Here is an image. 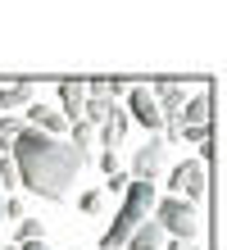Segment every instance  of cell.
Returning <instances> with one entry per match:
<instances>
[{
    "mask_svg": "<svg viewBox=\"0 0 227 250\" xmlns=\"http://www.w3.org/2000/svg\"><path fill=\"white\" fill-rule=\"evenodd\" d=\"M14 164H19V187H27L32 196L41 200H68L73 196V182H78V173L86 168V150H78L73 141H59V137H45V132L27 127L14 137L9 146Z\"/></svg>",
    "mask_w": 227,
    "mask_h": 250,
    "instance_id": "obj_1",
    "label": "cell"
},
{
    "mask_svg": "<svg viewBox=\"0 0 227 250\" xmlns=\"http://www.w3.org/2000/svg\"><path fill=\"white\" fill-rule=\"evenodd\" d=\"M155 209V182H141V178H127L123 187V205H118L109 232L100 237V250H123V241L132 237L136 223H145V214Z\"/></svg>",
    "mask_w": 227,
    "mask_h": 250,
    "instance_id": "obj_2",
    "label": "cell"
},
{
    "mask_svg": "<svg viewBox=\"0 0 227 250\" xmlns=\"http://www.w3.org/2000/svg\"><path fill=\"white\" fill-rule=\"evenodd\" d=\"M155 223L164 232H173L177 241H191L200 237V209L182 196H168V200H155Z\"/></svg>",
    "mask_w": 227,
    "mask_h": 250,
    "instance_id": "obj_3",
    "label": "cell"
},
{
    "mask_svg": "<svg viewBox=\"0 0 227 250\" xmlns=\"http://www.w3.org/2000/svg\"><path fill=\"white\" fill-rule=\"evenodd\" d=\"M168 187H173V196H182V200H205V159H182V164L168 173Z\"/></svg>",
    "mask_w": 227,
    "mask_h": 250,
    "instance_id": "obj_4",
    "label": "cell"
},
{
    "mask_svg": "<svg viewBox=\"0 0 227 250\" xmlns=\"http://www.w3.org/2000/svg\"><path fill=\"white\" fill-rule=\"evenodd\" d=\"M127 119H136V123H141V127H150V132H159L164 127V114H159V105H155V96H150V86H141V82H132L127 86Z\"/></svg>",
    "mask_w": 227,
    "mask_h": 250,
    "instance_id": "obj_5",
    "label": "cell"
},
{
    "mask_svg": "<svg viewBox=\"0 0 227 250\" xmlns=\"http://www.w3.org/2000/svg\"><path fill=\"white\" fill-rule=\"evenodd\" d=\"M164 164H168V146H164V137L155 132L141 150L132 155V178H141V182H155L159 173H164Z\"/></svg>",
    "mask_w": 227,
    "mask_h": 250,
    "instance_id": "obj_6",
    "label": "cell"
},
{
    "mask_svg": "<svg viewBox=\"0 0 227 250\" xmlns=\"http://www.w3.org/2000/svg\"><path fill=\"white\" fill-rule=\"evenodd\" d=\"M127 123H132V119H127V109L114 100V105H109V114H104V119L96 123V137H100V146H104V150L123 146V137H127Z\"/></svg>",
    "mask_w": 227,
    "mask_h": 250,
    "instance_id": "obj_7",
    "label": "cell"
},
{
    "mask_svg": "<svg viewBox=\"0 0 227 250\" xmlns=\"http://www.w3.org/2000/svg\"><path fill=\"white\" fill-rule=\"evenodd\" d=\"M59 91V114L73 123V119H82V109H86V82H78V78H64L55 86Z\"/></svg>",
    "mask_w": 227,
    "mask_h": 250,
    "instance_id": "obj_8",
    "label": "cell"
},
{
    "mask_svg": "<svg viewBox=\"0 0 227 250\" xmlns=\"http://www.w3.org/2000/svg\"><path fill=\"white\" fill-rule=\"evenodd\" d=\"M23 114H27V127L45 132V137H59V132L68 127V119H64L59 109H50V105H37V100H32V105H27Z\"/></svg>",
    "mask_w": 227,
    "mask_h": 250,
    "instance_id": "obj_9",
    "label": "cell"
},
{
    "mask_svg": "<svg viewBox=\"0 0 227 250\" xmlns=\"http://www.w3.org/2000/svg\"><path fill=\"white\" fill-rule=\"evenodd\" d=\"M37 100V86L32 82H5L0 86V114H19V109H27Z\"/></svg>",
    "mask_w": 227,
    "mask_h": 250,
    "instance_id": "obj_10",
    "label": "cell"
},
{
    "mask_svg": "<svg viewBox=\"0 0 227 250\" xmlns=\"http://www.w3.org/2000/svg\"><path fill=\"white\" fill-rule=\"evenodd\" d=\"M150 96H155V105H159V114H164V119H177L182 100H186L182 82H155V86H150Z\"/></svg>",
    "mask_w": 227,
    "mask_h": 250,
    "instance_id": "obj_11",
    "label": "cell"
},
{
    "mask_svg": "<svg viewBox=\"0 0 227 250\" xmlns=\"http://www.w3.org/2000/svg\"><path fill=\"white\" fill-rule=\"evenodd\" d=\"M209 114H214V100H209V86H200L191 100H182L177 123H209Z\"/></svg>",
    "mask_w": 227,
    "mask_h": 250,
    "instance_id": "obj_12",
    "label": "cell"
},
{
    "mask_svg": "<svg viewBox=\"0 0 227 250\" xmlns=\"http://www.w3.org/2000/svg\"><path fill=\"white\" fill-rule=\"evenodd\" d=\"M164 246V228L155 223V218H145V223L132 228V237L123 241V250H159Z\"/></svg>",
    "mask_w": 227,
    "mask_h": 250,
    "instance_id": "obj_13",
    "label": "cell"
},
{
    "mask_svg": "<svg viewBox=\"0 0 227 250\" xmlns=\"http://www.w3.org/2000/svg\"><path fill=\"white\" fill-rule=\"evenodd\" d=\"M19 132H23V119H19V114H0V155L14 146V137H19Z\"/></svg>",
    "mask_w": 227,
    "mask_h": 250,
    "instance_id": "obj_14",
    "label": "cell"
},
{
    "mask_svg": "<svg viewBox=\"0 0 227 250\" xmlns=\"http://www.w3.org/2000/svg\"><path fill=\"white\" fill-rule=\"evenodd\" d=\"M104 205H109V196H104L100 187H96V191H82V196H78V209H82V214H104Z\"/></svg>",
    "mask_w": 227,
    "mask_h": 250,
    "instance_id": "obj_15",
    "label": "cell"
},
{
    "mask_svg": "<svg viewBox=\"0 0 227 250\" xmlns=\"http://www.w3.org/2000/svg\"><path fill=\"white\" fill-rule=\"evenodd\" d=\"M68 127H73V146H78V150H86V155H91V141H96V127H91L86 119H73Z\"/></svg>",
    "mask_w": 227,
    "mask_h": 250,
    "instance_id": "obj_16",
    "label": "cell"
},
{
    "mask_svg": "<svg viewBox=\"0 0 227 250\" xmlns=\"http://www.w3.org/2000/svg\"><path fill=\"white\" fill-rule=\"evenodd\" d=\"M177 141H186V146H205V141H209V123H182V127H177Z\"/></svg>",
    "mask_w": 227,
    "mask_h": 250,
    "instance_id": "obj_17",
    "label": "cell"
},
{
    "mask_svg": "<svg viewBox=\"0 0 227 250\" xmlns=\"http://www.w3.org/2000/svg\"><path fill=\"white\" fill-rule=\"evenodd\" d=\"M45 237V223H41V218H19V241H41Z\"/></svg>",
    "mask_w": 227,
    "mask_h": 250,
    "instance_id": "obj_18",
    "label": "cell"
},
{
    "mask_svg": "<svg viewBox=\"0 0 227 250\" xmlns=\"http://www.w3.org/2000/svg\"><path fill=\"white\" fill-rule=\"evenodd\" d=\"M0 187H19V164H14L9 150L0 155Z\"/></svg>",
    "mask_w": 227,
    "mask_h": 250,
    "instance_id": "obj_19",
    "label": "cell"
},
{
    "mask_svg": "<svg viewBox=\"0 0 227 250\" xmlns=\"http://www.w3.org/2000/svg\"><path fill=\"white\" fill-rule=\"evenodd\" d=\"M123 187H127V173L114 168V173H104V187L100 191H104V196H123Z\"/></svg>",
    "mask_w": 227,
    "mask_h": 250,
    "instance_id": "obj_20",
    "label": "cell"
},
{
    "mask_svg": "<svg viewBox=\"0 0 227 250\" xmlns=\"http://www.w3.org/2000/svg\"><path fill=\"white\" fill-rule=\"evenodd\" d=\"M0 214H5V218H23V214H27V200H23V196L0 200Z\"/></svg>",
    "mask_w": 227,
    "mask_h": 250,
    "instance_id": "obj_21",
    "label": "cell"
},
{
    "mask_svg": "<svg viewBox=\"0 0 227 250\" xmlns=\"http://www.w3.org/2000/svg\"><path fill=\"white\" fill-rule=\"evenodd\" d=\"M127 78H104V91H109V100H118V96H127Z\"/></svg>",
    "mask_w": 227,
    "mask_h": 250,
    "instance_id": "obj_22",
    "label": "cell"
},
{
    "mask_svg": "<svg viewBox=\"0 0 227 250\" xmlns=\"http://www.w3.org/2000/svg\"><path fill=\"white\" fill-rule=\"evenodd\" d=\"M114 168H118V155L104 150V155H100V173H114Z\"/></svg>",
    "mask_w": 227,
    "mask_h": 250,
    "instance_id": "obj_23",
    "label": "cell"
},
{
    "mask_svg": "<svg viewBox=\"0 0 227 250\" xmlns=\"http://www.w3.org/2000/svg\"><path fill=\"white\" fill-rule=\"evenodd\" d=\"M19 250H55V246H45V241H19Z\"/></svg>",
    "mask_w": 227,
    "mask_h": 250,
    "instance_id": "obj_24",
    "label": "cell"
},
{
    "mask_svg": "<svg viewBox=\"0 0 227 250\" xmlns=\"http://www.w3.org/2000/svg\"><path fill=\"white\" fill-rule=\"evenodd\" d=\"M168 250H200V246H186V241H177V237H173V246H168Z\"/></svg>",
    "mask_w": 227,
    "mask_h": 250,
    "instance_id": "obj_25",
    "label": "cell"
},
{
    "mask_svg": "<svg viewBox=\"0 0 227 250\" xmlns=\"http://www.w3.org/2000/svg\"><path fill=\"white\" fill-rule=\"evenodd\" d=\"M0 250H19V246H0Z\"/></svg>",
    "mask_w": 227,
    "mask_h": 250,
    "instance_id": "obj_26",
    "label": "cell"
},
{
    "mask_svg": "<svg viewBox=\"0 0 227 250\" xmlns=\"http://www.w3.org/2000/svg\"><path fill=\"white\" fill-rule=\"evenodd\" d=\"M96 250H100V246H96Z\"/></svg>",
    "mask_w": 227,
    "mask_h": 250,
    "instance_id": "obj_27",
    "label": "cell"
}]
</instances>
